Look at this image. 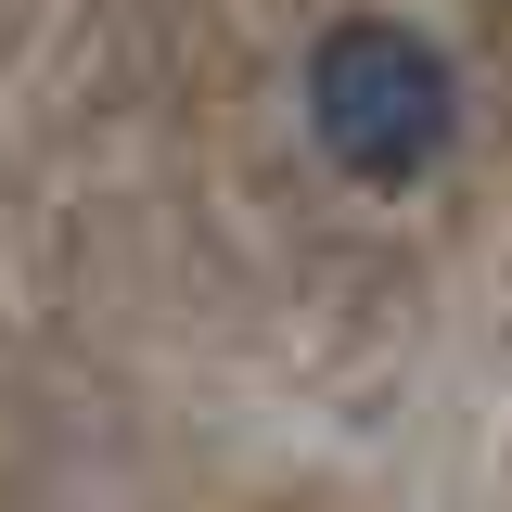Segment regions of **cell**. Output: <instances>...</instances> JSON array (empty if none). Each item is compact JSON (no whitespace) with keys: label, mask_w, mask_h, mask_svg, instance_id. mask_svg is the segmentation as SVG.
<instances>
[{"label":"cell","mask_w":512,"mask_h":512,"mask_svg":"<svg viewBox=\"0 0 512 512\" xmlns=\"http://www.w3.org/2000/svg\"><path fill=\"white\" fill-rule=\"evenodd\" d=\"M308 141L333 180L359 192H410L448 167V141H461V64L410 26V13H346V26H320L308 52Z\"/></svg>","instance_id":"obj_1"}]
</instances>
